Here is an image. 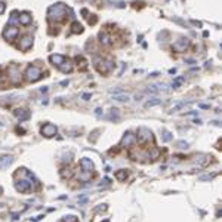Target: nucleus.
<instances>
[{
  "instance_id": "1",
  "label": "nucleus",
  "mask_w": 222,
  "mask_h": 222,
  "mask_svg": "<svg viewBox=\"0 0 222 222\" xmlns=\"http://www.w3.org/2000/svg\"><path fill=\"white\" fill-rule=\"evenodd\" d=\"M67 15V8L62 5V3H57V5H53L49 8L47 10V16H49V19H55V21H61L65 18Z\"/></svg>"
},
{
  "instance_id": "2",
  "label": "nucleus",
  "mask_w": 222,
  "mask_h": 222,
  "mask_svg": "<svg viewBox=\"0 0 222 222\" xmlns=\"http://www.w3.org/2000/svg\"><path fill=\"white\" fill-rule=\"evenodd\" d=\"M138 141L141 144H150V142L154 141V135L147 127H139L138 129Z\"/></svg>"
},
{
  "instance_id": "3",
  "label": "nucleus",
  "mask_w": 222,
  "mask_h": 222,
  "mask_svg": "<svg viewBox=\"0 0 222 222\" xmlns=\"http://www.w3.org/2000/svg\"><path fill=\"white\" fill-rule=\"evenodd\" d=\"M25 76H27V80L28 82H37V80H40L41 79V70L39 67H36V65H31V67L27 68V73H25Z\"/></svg>"
},
{
  "instance_id": "4",
  "label": "nucleus",
  "mask_w": 222,
  "mask_h": 222,
  "mask_svg": "<svg viewBox=\"0 0 222 222\" xmlns=\"http://www.w3.org/2000/svg\"><path fill=\"white\" fill-rule=\"evenodd\" d=\"M8 76H9V80L14 84H18L21 82V73H19V68L16 65H10L9 70H8Z\"/></svg>"
},
{
  "instance_id": "5",
  "label": "nucleus",
  "mask_w": 222,
  "mask_h": 222,
  "mask_svg": "<svg viewBox=\"0 0 222 222\" xmlns=\"http://www.w3.org/2000/svg\"><path fill=\"white\" fill-rule=\"evenodd\" d=\"M41 135L46 136V138L55 136V135H57V126H55V124H51V123H46L41 127Z\"/></svg>"
},
{
  "instance_id": "6",
  "label": "nucleus",
  "mask_w": 222,
  "mask_h": 222,
  "mask_svg": "<svg viewBox=\"0 0 222 222\" xmlns=\"http://www.w3.org/2000/svg\"><path fill=\"white\" fill-rule=\"evenodd\" d=\"M96 68H98L99 73L107 74V73H110L114 68V64L111 61H101L99 64H96Z\"/></svg>"
},
{
  "instance_id": "7",
  "label": "nucleus",
  "mask_w": 222,
  "mask_h": 222,
  "mask_svg": "<svg viewBox=\"0 0 222 222\" xmlns=\"http://www.w3.org/2000/svg\"><path fill=\"white\" fill-rule=\"evenodd\" d=\"M135 142H136V136H135L133 133L127 132V133H124V136H123V139H122V142H120V145H122V147H132Z\"/></svg>"
},
{
  "instance_id": "8",
  "label": "nucleus",
  "mask_w": 222,
  "mask_h": 222,
  "mask_svg": "<svg viewBox=\"0 0 222 222\" xmlns=\"http://www.w3.org/2000/svg\"><path fill=\"white\" fill-rule=\"evenodd\" d=\"M18 33H19L18 28H15V27H9V28H6V30L3 31V37L8 39V40H15V37L18 36Z\"/></svg>"
},
{
  "instance_id": "9",
  "label": "nucleus",
  "mask_w": 222,
  "mask_h": 222,
  "mask_svg": "<svg viewBox=\"0 0 222 222\" xmlns=\"http://www.w3.org/2000/svg\"><path fill=\"white\" fill-rule=\"evenodd\" d=\"M31 45H33V39H31L30 36H25L22 37L19 40V45H18V47H19L21 51H28L31 47Z\"/></svg>"
},
{
  "instance_id": "10",
  "label": "nucleus",
  "mask_w": 222,
  "mask_h": 222,
  "mask_svg": "<svg viewBox=\"0 0 222 222\" xmlns=\"http://www.w3.org/2000/svg\"><path fill=\"white\" fill-rule=\"evenodd\" d=\"M80 167H82V172H90V173H92V171H93L92 160H89V159H82V160H80Z\"/></svg>"
},
{
  "instance_id": "11",
  "label": "nucleus",
  "mask_w": 222,
  "mask_h": 222,
  "mask_svg": "<svg viewBox=\"0 0 222 222\" xmlns=\"http://www.w3.org/2000/svg\"><path fill=\"white\" fill-rule=\"evenodd\" d=\"M15 116L19 119V122H24V120H27L30 117V113L24 108H18V110H15Z\"/></svg>"
},
{
  "instance_id": "12",
  "label": "nucleus",
  "mask_w": 222,
  "mask_h": 222,
  "mask_svg": "<svg viewBox=\"0 0 222 222\" xmlns=\"http://www.w3.org/2000/svg\"><path fill=\"white\" fill-rule=\"evenodd\" d=\"M187 46H188V40H184V39H182L181 41H176L175 45H173V49H175V51H178V52H184L187 49Z\"/></svg>"
},
{
  "instance_id": "13",
  "label": "nucleus",
  "mask_w": 222,
  "mask_h": 222,
  "mask_svg": "<svg viewBox=\"0 0 222 222\" xmlns=\"http://www.w3.org/2000/svg\"><path fill=\"white\" fill-rule=\"evenodd\" d=\"M12 161H14L12 155H3V157H0V169H5V167H8V166H9Z\"/></svg>"
},
{
  "instance_id": "14",
  "label": "nucleus",
  "mask_w": 222,
  "mask_h": 222,
  "mask_svg": "<svg viewBox=\"0 0 222 222\" xmlns=\"http://www.w3.org/2000/svg\"><path fill=\"white\" fill-rule=\"evenodd\" d=\"M58 68H59L62 73H71V71H73V64H71V61L65 59V61L62 62V64H61V65H59Z\"/></svg>"
},
{
  "instance_id": "15",
  "label": "nucleus",
  "mask_w": 222,
  "mask_h": 222,
  "mask_svg": "<svg viewBox=\"0 0 222 222\" xmlns=\"http://www.w3.org/2000/svg\"><path fill=\"white\" fill-rule=\"evenodd\" d=\"M30 22H31V16H30V14H27V12L21 14V15H19V24H22V25H28Z\"/></svg>"
},
{
  "instance_id": "16",
  "label": "nucleus",
  "mask_w": 222,
  "mask_h": 222,
  "mask_svg": "<svg viewBox=\"0 0 222 222\" xmlns=\"http://www.w3.org/2000/svg\"><path fill=\"white\" fill-rule=\"evenodd\" d=\"M51 61L53 62V65H57V67H59L62 62L65 61V58L62 57V55H51Z\"/></svg>"
},
{
  "instance_id": "17",
  "label": "nucleus",
  "mask_w": 222,
  "mask_h": 222,
  "mask_svg": "<svg viewBox=\"0 0 222 222\" xmlns=\"http://www.w3.org/2000/svg\"><path fill=\"white\" fill-rule=\"evenodd\" d=\"M99 39H101V43H102V45H110V36L107 33H101V34H99Z\"/></svg>"
},
{
  "instance_id": "18",
  "label": "nucleus",
  "mask_w": 222,
  "mask_h": 222,
  "mask_svg": "<svg viewBox=\"0 0 222 222\" xmlns=\"http://www.w3.org/2000/svg\"><path fill=\"white\" fill-rule=\"evenodd\" d=\"M126 176H127V172H126V171H119L117 173H116V178H117L119 181H123V179H126Z\"/></svg>"
},
{
  "instance_id": "19",
  "label": "nucleus",
  "mask_w": 222,
  "mask_h": 222,
  "mask_svg": "<svg viewBox=\"0 0 222 222\" xmlns=\"http://www.w3.org/2000/svg\"><path fill=\"white\" fill-rule=\"evenodd\" d=\"M15 22H19V16L16 12H12V15L9 18V24H15Z\"/></svg>"
},
{
  "instance_id": "20",
  "label": "nucleus",
  "mask_w": 222,
  "mask_h": 222,
  "mask_svg": "<svg viewBox=\"0 0 222 222\" xmlns=\"http://www.w3.org/2000/svg\"><path fill=\"white\" fill-rule=\"evenodd\" d=\"M73 33H83V27L79 22H74L73 24Z\"/></svg>"
},
{
  "instance_id": "21",
  "label": "nucleus",
  "mask_w": 222,
  "mask_h": 222,
  "mask_svg": "<svg viewBox=\"0 0 222 222\" xmlns=\"http://www.w3.org/2000/svg\"><path fill=\"white\" fill-rule=\"evenodd\" d=\"M62 176H64V178H65V176H67V178H70V176H71V169H70V167H67V169H62Z\"/></svg>"
},
{
  "instance_id": "22",
  "label": "nucleus",
  "mask_w": 222,
  "mask_h": 222,
  "mask_svg": "<svg viewBox=\"0 0 222 222\" xmlns=\"http://www.w3.org/2000/svg\"><path fill=\"white\" fill-rule=\"evenodd\" d=\"M64 222H77V218L70 215V216H65L64 218Z\"/></svg>"
},
{
  "instance_id": "23",
  "label": "nucleus",
  "mask_w": 222,
  "mask_h": 222,
  "mask_svg": "<svg viewBox=\"0 0 222 222\" xmlns=\"http://www.w3.org/2000/svg\"><path fill=\"white\" fill-rule=\"evenodd\" d=\"M161 101L160 99H154V101H148L147 102V107H153V105H157V104H160Z\"/></svg>"
},
{
  "instance_id": "24",
  "label": "nucleus",
  "mask_w": 222,
  "mask_h": 222,
  "mask_svg": "<svg viewBox=\"0 0 222 222\" xmlns=\"http://www.w3.org/2000/svg\"><path fill=\"white\" fill-rule=\"evenodd\" d=\"M172 139V136H171V133H169V132H163V141H166V142H167V141H171Z\"/></svg>"
},
{
  "instance_id": "25",
  "label": "nucleus",
  "mask_w": 222,
  "mask_h": 222,
  "mask_svg": "<svg viewBox=\"0 0 222 222\" xmlns=\"http://www.w3.org/2000/svg\"><path fill=\"white\" fill-rule=\"evenodd\" d=\"M116 99H117V101H129V96H127V95H126V96H124V95H119V96H116Z\"/></svg>"
},
{
  "instance_id": "26",
  "label": "nucleus",
  "mask_w": 222,
  "mask_h": 222,
  "mask_svg": "<svg viewBox=\"0 0 222 222\" xmlns=\"http://www.w3.org/2000/svg\"><path fill=\"white\" fill-rule=\"evenodd\" d=\"M5 9H6L5 3H2V2H0V14H3V12H5Z\"/></svg>"
},
{
  "instance_id": "27",
  "label": "nucleus",
  "mask_w": 222,
  "mask_h": 222,
  "mask_svg": "<svg viewBox=\"0 0 222 222\" xmlns=\"http://www.w3.org/2000/svg\"><path fill=\"white\" fill-rule=\"evenodd\" d=\"M179 148H187V147H188V144H187V142H179Z\"/></svg>"
},
{
  "instance_id": "28",
  "label": "nucleus",
  "mask_w": 222,
  "mask_h": 222,
  "mask_svg": "<svg viewBox=\"0 0 222 222\" xmlns=\"http://www.w3.org/2000/svg\"><path fill=\"white\" fill-rule=\"evenodd\" d=\"M0 79H2V76H0Z\"/></svg>"
}]
</instances>
